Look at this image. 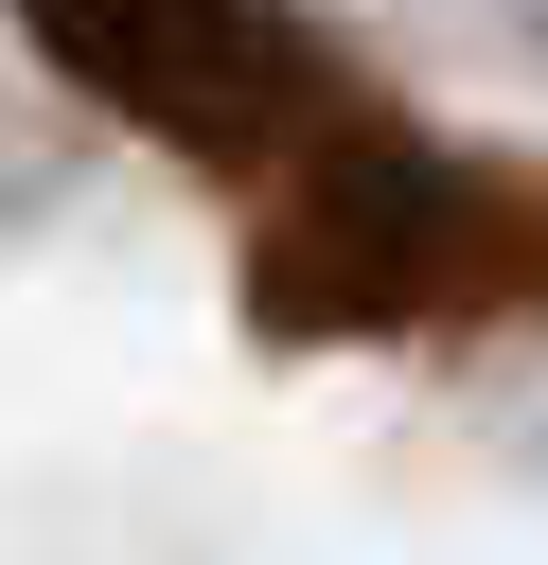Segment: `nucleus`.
Wrapping results in <instances>:
<instances>
[{
	"label": "nucleus",
	"mask_w": 548,
	"mask_h": 565,
	"mask_svg": "<svg viewBox=\"0 0 548 565\" xmlns=\"http://www.w3.org/2000/svg\"><path fill=\"white\" fill-rule=\"evenodd\" d=\"M495 300H548V177L442 159L389 106H354L336 141H301L265 177V247H247L265 335H424V318H495Z\"/></svg>",
	"instance_id": "nucleus-1"
},
{
	"label": "nucleus",
	"mask_w": 548,
	"mask_h": 565,
	"mask_svg": "<svg viewBox=\"0 0 548 565\" xmlns=\"http://www.w3.org/2000/svg\"><path fill=\"white\" fill-rule=\"evenodd\" d=\"M106 124L212 159V177H283L301 141H336L371 88L283 18V0H0Z\"/></svg>",
	"instance_id": "nucleus-2"
},
{
	"label": "nucleus",
	"mask_w": 548,
	"mask_h": 565,
	"mask_svg": "<svg viewBox=\"0 0 548 565\" xmlns=\"http://www.w3.org/2000/svg\"><path fill=\"white\" fill-rule=\"evenodd\" d=\"M495 18H513V35H530V53H548V0H495Z\"/></svg>",
	"instance_id": "nucleus-3"
}]
</instances>
